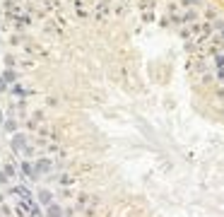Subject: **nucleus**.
I'll return each instance as SVG.
<instances>
[{
	"instance_id": "nucleus-1",
	"label": "nucleus",
	"mask_w": 224,
	"mask_h": 217,
	"mask_svg": "<svg viewBox=\"0 0 224 217\" xmlns=\"http://www.w3.org/2000/svg\"><path fill=\"white\" fill-rule=\"evenodd\" d=\"M2 89H5V82H2V80H0V92H2Z\"/></svg>"
}]
</instances>
